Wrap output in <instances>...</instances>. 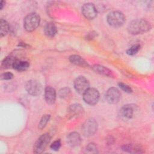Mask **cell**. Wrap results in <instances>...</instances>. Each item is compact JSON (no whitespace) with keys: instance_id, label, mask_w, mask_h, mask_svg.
<instances>
[{"instance_id":"cell-1","label":"cell","mask_w":154,"mask_h":154,"mask_svg":"<svg viewBox=\"0 0 154 154\" xmlns=\"http://www.w3.org/2000/svg\"><path fill=\"white\" fill-rule=\"evenodd\" d=\"M151 28L150 23L144 19H137L131 22L128 26V32L133 35L142 34L149 31Z\"/></svg>"},{"instance_id":"cell-2","label":"cell","mask_w":154,"mask_h":154,"mask_svg":"<svg viewBox=\"0 0 154 154\" xmlns=\"http://www.w3.org/2000/svg\"><path fill=\"white\" fill-rule=\"evenodd\" d=\"M40 22V17L38 14L35 13H29L24 19V28L28 32L32 31L38 26Z\"/></svg>"},{"instance_id":"cell-3","label":"cell","mask_w":154,"mask_h":154,"mask_svg":"<svg viewBox=\"0 0 154 154\" xmlns=\"http://www.w3.org/2000/svg\"><path fill=\"white\" fill-rule=\"evenodd\" d=\"M107 21L109 25L112 27H120L124 24L125 17L122 12L113 11L108 14Z\"/></svg>"},{"instance_id":"cell-4","label":"cell","mask_w":154,"mask_h":154,"mask_svg":"<svg viewBox=\"0 0 154 154\" xmlns=\"http://www.w3.org/2000/svg\"><path fill=\"white\" fill-rule=\"evenodd\" d=\"M51 141V137L48 134L42 135L35 141L33 146V152L34 153H42Z\"/></svg>"},{"instance_id":"cell-5","label":"cell","mask_w":154,"mask_h":154,"mask_svg":"<svg viewBox=\"0 0 154 154\" xmlns=\"http://www.w3.org/2000/svg\"><path fill=\"white\" fill-rule=\"evenodd\" d=\"M97 129V123L93 119H89L85 120L81 127L82 134L85 137L93 135Z\"/></svg>"},{"instance_id":"cell-6","label":"cell","mask_w":154,"mask_h":154,"mask_svg":"<svg viewBox=\"0 0 154 154\" xmlns=\"http://www.w3.org/2000/svg\"><path fill=\"white\" fill-rule=\"evenodd\" d=\"M83 99L88 105H95L99 99V93L94 88H89L83 94Z\"/></svg>"},{"instance_id":"cell-7","label":"cell","mask_w":154,"mask_h":154,"mask_svg":"<svg viewBox=\"0 0 154 154\" xmlns=\"http://www.w3.org/2000/svg\"><path fill=\"white\" fill-rule=\"evenodd\" d=\"M25 88L30 95L34 96L40 95L43 90L42 84L36 80L28 81L25 85Z\"/></svg>"},{"instance_id":"cell-8","label":"cell","mask_w":154,"mask_h":154,"mask_svg":"<svg viewBox=\"0 0 154 154\" xmlns=\"http://www.w3.org/2000/svg\"><path fill=\"white\" fill-rule=\"evenodd\" d=\"M73 85L75 90L81 94H83L89 88L90 86L88 79L82 76L76 78L74 81Z\"/></svg>"},{"instance_id":"cell-9","label":"cell","mask_w":154,"mask_h":154,"mask_svg":"<svg viewBox=\"0 0 154 154\" xmlns=\"http://www.w3.org/2000/svg\"><path fill=\"white\" fill-rule=\"evenodd\" d=\"M82 13L87 19L91 20L97 16V10L92 3L85 4L82 7Z\"/></svg>"},{"instance_id":"cell-10","label":"cell","mask_w":154,"mask_h":154,"mask_svg":"<svg viewBox=\"0 0 154 154\" xmlns=\"http://www.w3.org/2000/svg\"><path fill=\"white\" fill-rule=\"evenodd\" d=\"M121 94L120 91L115 87L109 88L105 94V98L108 103L111 104L117 103L120 99Z\"/></svg>"},{"instance_id":"cell-11","label":"cell","mask_w":154,"mask_h":154,"mask_svg":"<svg viewBox=\"0 0 154 154\" xmlns=\"http://www.w3.org/2000/svg\"><path fill=\"white\" fill-rule=\"evenodd\" d=\"M134 106L132 105H126L122 107L119 111L120 117L124 120H127L131 119L134 115Z\"/></svg>"},{"instance_id":"cell-12","label":"cell","mask_w":154,"mask_h":154,"mask_svg":"<svg viewBox=\"0 0 154 154\" xmlns=\"http://www.w3.org/2000/svg\"><path fill=\"white\" fill-rule=\"evenodd\" d=\"M45 98L47 103L49 105L54 104L56 100L55 90L51 86H47L45 90Z\"/></svg>"},{"instance_id":"cell-13","label":"cell","mask_w":154,"mask_h":154,"mask_svg":"<svg viewBox=\"0 0 154 154\" xmlns=\"http://www.w3.org/2000/svg\"><path fill=\"white\" fill-rule=\"evenodd\" d=\"M67 142L70 146L76 147L79 146L81 142V136L76 132H71L67 137Z\"/></svg>"},{"instance_id":"cell-14","label":"cell","mask_w":154,"mask_h":154,"mask_svg":"<svg viewBox=\"0 0 154 154\" xmlns=\"http://www.w3.org/2000/svg\"><path fill=\"white\" fill-rule=\"evenodd\" d=\"M29 67V63L28 61L16 59L14 62L12 67L17 71L23 72L26 70Z\"/></svg>"},{"instance_id":"cell-15","label":"cell","mask_w":154,"mask_h":154,"mask_svg":"<svg viewBox=\"0 0 154 154\" xmlns=\"http://www.w3.org/2000/svg\"><path fill=\"white\" fill-rule=\"evenodd\" d=\"M84 113V109L79 104L75 103L72 105L69 109V115L71 117L79 116Z\"/></svg>"},{"instance_id":"cell-16","label":"cell","mask_w":154,"mask_h":154,"mask_svg":"<svg viewBox=\"0 0 154 154\" xmlns=\"http://www.w3.org/2000/svg\"><path fill=\"white\" fill-rule=\"evenodd\" d=\"M69 60L72 63L78 66L87 67L89 66L88 63L84 58L78 55H70L69 57Z\"/></svg>"},{"instance_id":"cell-17","label":"cell","mask_w":154,"mask_h":154,"mask_svg":"<svg viewBox=\"0 0 154 154\" xmlns=\"http://www.w3.org/2000/svg\"><path fill=\"white\" fill-rule=\"evenodd\" d=\"M93 70L97 73H99L102 75H105L106 76H112V72L108 68L105 66L101 65H94L92 67Z\"/></svg>"},{"instance_id":"cell-18","label":"cell","mask_w":154,"mask_h":154,"mask_svg":"<svg viewBox=\"0 0 154 154\" xmlns=\"http://www.w3.org/2000/svg\"><path fill=\"white\" fill-rule=\"evenodd\" d=\"M44 31L45 35L49 37H54L57 32V27L52 22H49L46 23L45 26Z\"/></svg>"},{"instance_id":"cell-19","label":"cell","mask_w":154,"mask_h":154,"mask_svg":"<svg viewBox=\"0 0 154 154\" xmlns=\"http://www.w3.org/2000/svg\"><path fill=\"white\" fill-rule=\"evenodd\" d=\"M16 59H17V58L16 57V55L13 54H11L8 55L2 62V64H1L2 69H8V68H10V67H12L14 62Z\"/></svg>"},{"instance_id":"cell-20","label":"cell","mask_w":154,"mask_h":154,"mask_svg":"<svg viewBox=\"0 0 154 154\" xmlns=\"http://www.w3.org/2000/svg\"><path fill=\"white\" fill-rule=\"evenodd\" d=\"M123 150L129 153H143L144 151L141 147L133 144H126L123 147Z\"/></svg>"},{"instance_id":"cell-21","label":"cell","mask_w":154,"mask_h":154,"mask_svg":"<svg viewBox=\"0 0 154 154\" xmlns=\"http://www.w3.org/2000/svg\"><path fill=\"white\" fill-rule=\"evenodd\" d=\"M0 26H1L0 35H1V37H2L3 36L5 35L8 33L10 28H9V25H8V22L3 19H1Z\"/></svg>"},{"instance_id":"cell-22","label":"cell","mask_w":154,"mask_h":154,"mask_svg":"<svg viewBox=\"0 0 154 154\" xmlns=\"http://www.w3.org/2000/svg\"><path fill=\"white\" fill-rule=\"evenodd\" d=\"M140 48L141 46L138 44L134 45L126 51V54L129 55H134L140 51Z\"/></svg>"},{"instance_id":"cell-23","label":"cell","mask_w":154,"mask_h":154,"mask_svg":"<svg viewBox=\"0 0 154 154\" xmlns=\"http://www.w3.org/2000/svg\"><path fill=\"white\" fill-rule=\"evenodd\" d=\"M50 117H51L50 115L46 114V115H44L42 117V119H41V120H40V122L38 123V128L40 129H43L46 126V125H47L48 121L50 119Z\"/></svg>"},{"instance_id":"cell-24","label":"cell","mask_w":154,"mask_h":154,"mask_svg":"<svg viewBox=\"0 0 154 154\" xmlns=\"http://www.w3.org/2000/svg\"><path fill=\"white\" fill-rule=\"evenodd\" d=\"M86 153H97V148L94 143H89L85 149Z\"/></svg>"},{"instance_id":"cell-25","label":"cell","mask_w":154,"mask_h":154,"mask_svg":"<svg viewBox=\"0 0 154 154\" xmlns=\"http://www.w3.org/2000/svg\"><path fill=\"white\" fill-rule=\"evenodd\" d=\"M70 94V90L69 88H63L58 91V96L61 98H66Z\"/></svg>"},{"instance_id":"cell-26","label":"cell","mask_w":154,"mask_h":154,"mask_svg":"<svg viewBox=\"0 0 154 154\" xmlns=\"http://www.w3.org/2000/svg\"><path fill=\"white\" fill-rule=\"evenodd\" d=\"M119 86L120 87V88L123 90L124 91H125L126 93H132V88L129 86L127 84H124L123 82H119L118 84Z\"/></svg>"},{"instance_id":"cell-27","label":"cell","mask_w":154,"mask_h":154,"mask_svg":"<svg viewBox=\"0 0 154 154\" xmlns=\"http://www.w3.org/2000/svg\"><path fill=\"white\" fill-rule=\"evenodd\" d=\"M61 141L60 140H57L54 141L51 145V149H52L53 150L55 151H57L59 150V149L61 147Z\"/></svg>"},{"instance_id":"cell-28","label":"cell","mask_w":154,"mask_h":154,"mask_svg":"<svg viewBox=\"0 0 154 154\" xmlns=\"http://www.w3.org/2000/svg\"><path fill=\"white\" fill-rule=\"evenodd\" d=\"M13 74L11 73V72H7L5 73H4L1 74V80H9L13 78Z\"/></svg>"},{"instance_id":"cell-29","label":"cell","mask_w":154,"mask_h":154,"mask_svg":"<svg viewBox=\"0 0 154 154\" xmlns=\"http://www.w3.org/2000/svg\"><path fill=\"white\" fill-rule=\"evenodd\" d=\"M97 35V33L96 32L91 31V32H89L88 34H87V35L85 37V39L86 40H91V39L94 38Z\"/></svg>"},{"instance_id":"cell-30","label":"cell","mask_w":154,"mask_h":154,"mask_svg":"<svg viewBox=\"0 0 154 154\" xmlns=\"http://www.w3.org/2000/svg\"><path fill=\"white\" fill-rule=\"evenodd\" d=\"M4 5H5V2L4 1H1V3H0V9L1 10H2L3 8Z\"/></svg>"}]
</instances>
